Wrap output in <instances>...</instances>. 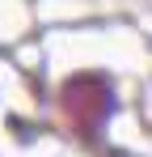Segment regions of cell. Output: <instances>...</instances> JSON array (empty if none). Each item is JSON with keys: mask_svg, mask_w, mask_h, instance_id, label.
Returning <instances> with one entry per match:
<instances>
[{"mask_svg": "<svg viewBox=\"0 0 152 157\" xmlns=\"http://www.w3.org/2000/svg\"><path fill=\"white\" fill-rule=\"evenodd\" d=\"M63 106H68V115H76V123H97L101 110L110 106V98H106V89H101L97 81H76V85H68V98H63Z\"/></svg>", "mask_w": 152, "mask_h": 157, "instance_id": "obj_1", "label": "cell"}]
</instances>
